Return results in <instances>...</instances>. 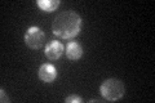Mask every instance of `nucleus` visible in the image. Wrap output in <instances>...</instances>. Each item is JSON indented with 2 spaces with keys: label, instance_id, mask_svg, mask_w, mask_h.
<instances>
[{
  "label": "nucleus",
  "instance_id": "obj_1",
  "mask_svg": "<svg viewBox=\"0 0 155 103\" xmlns=\"http://www.w3.org/2000/svg\"><path fill=\"white\" fill-rule=\"evenodd\" d=\"M81 30V18L74 11L58 13L52 23V31L58 37L69 40L75 37Z\"/></svg>",
  "mask_w": 155,
  "mask_h": 103
},
{
  "label": "nucleus",
  "instance_id": "obj_2",
  "mask_svg": "<svg viewBox=\"0 0 155 103\" xmlns=\"http://www.w3.org/2000/svg\"><path fill=\"white\" fill-rule=\"evenodd\" d=\"M100 93L106 101L115 102L123 98L125 93V88L122 80L119 79H107L100 86Z\"/></svg>",
  "mask_w": 155,
  "mask_h": 103
},
{
  "label": "nucleus",
  "instance_id": "obj_3",
  "mask_svg": "<svg viewBox=\"0 0 155 103\" xmlns=\"http://www.w3.org/2000/svg\"><path fill=\"white\" fill-rule=\"evenodd\" d=\"M44 41H45V34L40 27L32 26L25 34V43L31 49H40L44 45Z\"/></svg>",
  "mask_w": 155,
  "mask_h": 103
},
{
  "label": "nucleus",
  "instance_id": "obj_4",
  "mask_svg": "<svg viewBox=\"0 0 155 103\" xmlns=\"http://www.w3.org/2000/svg\"><path fill=\"white\" fill-rule=\"evenodd\" d=\"M64 53H65L64 44L57 41V40H52V41H49L47 44L44 54L49 61H57V60H60V58L62 57Z\"/></svg>",
  "mask_w": 155,
  "mask_h": 103
},
{
  "label": "nucleus",
  "instance_id": "obj_5",
  "mask_svg": "<svg viewBox=\"0 0 155 103\" xmlns=\"http://www.w3.org/2000/svg\"><path fill=\"white\" fill-rule=\"evenodd\" d=\"M39 79L44 82H53L57 77V70L53 65H49V63H44L39 67Z\"/></svg>",
  "mask_w": 155,
  "mask_h": 103
},
{
  "label": "nucleus",
  "instance_id": "obj_6",
  "mask_svg": "<svg viewBox=\"0 0 155 103\" xmlns=\"http://www.w3.org/2000/svg\"><path fill=\"white\" fill-rule=\"evenodd\" d=\"M66 56L71 61H78L83 57V48L79 43L76 41H70L66 47Z\"/></svg>",
  "mask_w": 155,
  "mask_h": 103
},
{
  "label": "nucleus",
  "instance_id": "obj_7",
  "mask_svg": "<svg viewBox=\"0 0 155 103\" xmlns=\"http://www.w3.org/2000/svg\"><path fill=\"white\" fill-rule=\"evenodd\" d=\"M36 4L41 11L51 13L58 8V5H60V0H38Z\"/></svg>",
  "mask_w": 155,
  "mask_h": 103
},
{
  "label": "nucleus",
  "instance_id": "obj_8",
  "mask_svg": "<svg viewBox=\"0 0 155 103\" xmlns=\"http://www.w3.org/2000/svg\"><path fill=\"white\" fill-rule=\"evenodd\" d=\"M65 102L66 103H81L83 102V98L78 97V95H69L65 98Z\"/></svg>",
  "mask_w": 155,
  "mask_h": 103
},
{
  "label": "nucleus",
  "instance_id": "obj_9",
  "mask_svg": "<svg viewBox=\"0 0 155 103\" xmlns=\"http://www.w3.org/2000/svg\"><path fill=\"white\" fill-rule=\"evenodd\" d=\"M0 94H2V99H0V101H2L3 103H4V102H7V103H9V102H11V101H9V98L7 97L5 92H4V89H2V90H0Z\"/></svg>",
  "mask_w": 155,
  "mask_h": 103
}]
</instances>
